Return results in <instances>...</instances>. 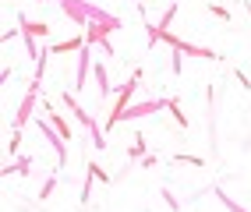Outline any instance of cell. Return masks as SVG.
I'll use <instances>...</instances> for the list:
<instances>
[{"instance_id": "obj_7", "label": "cell", "mask_w": 251, "mask_h": 212, "mask_svg": "<svg viewBox=\"0 0 251 212\" xmlns=\"http://www.w3.org/2000/svg\"><path fill=\"white\" fill-rule=\"evenodd\" d=\"M43 113H46V120H50V124H53L57 131L64 135V141H71V138H75V135H71V127H68V120H64V113H57V110L50 106V103L43 106Z\"/></svg>"}, {"instance_id": "obj_8", "label": "cell", "mask_w": 251, "mask_h": 212, "mask_svg": "<svg viewBox=\"0 0 251 212\" xmlns=\"http://www.w3.org/2000/svg\"><path fill=\"white\" fill-rule=\"evenodd\" d=\"M85 46V36H75V39H64V43H50V53H78Z\"/></svg>"}, {"instance_id": "obj_2", "label": "cell", "mask_w": 251, "mask_h": 212, "mask_svg": "<svg viewBox=\"0 0 251 212\" xmlns=\"http://www.w3.org/2000/svg\"><path fill=\"white\" fill-rule=\"evenodd\" d=\"M159 110H166V99L131 103L124 113H117V117H106V131H113V127H121V124H127V120H142V117H149V113H159Z\"/></svg>"}, {"instance_id": "obj_1", "label": "cell", "mask_w": 251, "mask_h": 212, "mask_svg": "<svg viewBox=\"0 0 251 212\" xmlns=\"http://www.w3.org/2000/svg\"><path fill=\"white\" fill-rule=\"evenodd\" d=\"M60 103L75 113V120H78L81 127H89V135H92V145H96V149H106V135H103V127L96 124L92 113H85V110H81V106L75 103V92H60Z\"/></svg>"}, {"instance_id": "obj_9", "label": "cell", "mask_w": 251, "mask_h": 212, "mask_svg": "<svg viewBox=\"0 0 251 212\" xmlns=\"http://www.w3.org/2000/svg\"><path fill=\"white\" fill-rule=\"evenodd\" d=\"M92 71H96V89H99V99H110V78H106V68L103 64H92Z\"/></svg>"}, {"instance_id": "obj_22", "label": "cell", "mask_w": 251, "mask_h": 212, "mask_svg": "<svg viewBox=\"0 0 251 212\" xmlns=\"http://www.w3.org/2000/svg\"><path fill=\"white\" fill-rule=\"evenodd\" d=\"M152 166H156V156L145 152V156H142V170H152Z\"/></svg>"}, {"instance_id": "obj_10", "label": "cell", "mask_w": 251, "mask_h": 212, "mask_svg": "<svg viewBox=\"0 0 251 212\" xmlns=\"http://www.w3.org/2000/svg\"><path fill=\"white\" fill-rule=\"evenodd\" d=\"M32 163H36L32 156H18L14 163H7V166H4V177H11V173H18V177H25V173L32 170Z\"/></svg>"}, {"instance_id": "obj_5", "label": "cell", "mask_w": 251, "mask_h": 212, "mask_svg": "<svg viewBox=\"0 0 251 212\" xmlns=\"http://www.w3.org/2000/svg\"><path fill=\"white\" fill-rule=\"evenodd\" d=\"M89 68H92V46L85 43L78 50V71H75V92L89 89Z\"/></svg>"}, {"instance_id": "obj_12", "label": "cell", "mask_w": 251, "mask_h": 212, "mask_svg": "<svg viewBox=\"0 0 251 212\" xmlns=\"http://www.w3.org/2000/svg\"><path fill=\"white\" fill-rule=\"evenodd\" d=\"M174 163H188V166H198V170H205V156H195V152H177Z\"/></svg>"}, {"instance_id": "obj_16", "label": "cell", "mask_w": 251, "mask_h": 212, "mask_svg": "<svg viewBox=\"0 0 251 212\" xmlns=\"http://www.w3.org/2000/svg\"><path fill=\"white\" fill-rule=\"evenodd\" d=\"M85 170H89V173H92V177H96V181H103V184H106V181H110V173H106V170H103V166H99V163H85Z\"/></svg>"}, {"instance_id": "obj_14", "label": "cell", "mask_w": 251, "mask_h": 212, "mask_svg": "<svg viewBox=\"0 0 251 212\" xmlns=\"http://www.w3.org/2000/svg\"><path fill=\"white\" fill-rule=\"evenodd\" d=\"M166 110L174 113V120H177L180 127H188V117H184V113H180V103H177V99H166Z\"/></svg>"}, {"instance_id": "obj_18", "label": "cell", "mask_w": 251, "mask_h": 212, "mask_svg": "<svg viewBox=\"0 0 251 212\" xmlns=\"http://www.w3.org/2000/svg\"><path fill=\"white\" fill-rule=\"evenodd\" d=\"M159 194H163V202H166V205H170V209H174V212H177V209H180V202H177V198H174V191H170V188H163V191H159Z\"/></svg>"}, {"instance_id": "obj_13", "label": "cell", "mask_w": 251, "mask_h": 212, "mask_svg": "<svg viewBox=\"0 0 251 212\" xmlns=\"http://www.w3.org/2000/svg\"><path fill=\"white\" fill-rule=\"evenodd\" d=\"M131 141H135V145L127 149V159H142V156H145V138H142V135H135Z\"/></svg>"}, {"instance_id": "obj_21", "label": "cell", "mask_w": 251, "mask_h": 212, "mask_svg": "<svg viewBox=\"0 0 251 212\" xmlns=\"http://www.w3.org/2000/svg\"><path fill=\"white\" fill-rule=\"evenodd\" d=\"M233 78H237V81H241V89H251V81H248V74H244L241 68H233Z\"/></svg>"}, {"instance_id": "obj_15", "label": "cell", "mask_w": 251, "mask_h": 212, "mask_svg": "<svg viewBox=\"0 0 251 212\" xmlns=\"http://www.w3.org/2000/svg\"><path fill=\"white\" fill-rule=\"evenodd\" d=\"M18 149H22V127H14V131H11V141H7V152L18 156Z\"/></svg>"}, {"instance_id": "obj_20", "label": "cell", "mask_w": 251, "mask_h": 212, "mask_svg": "<svg viewBox=\"0 0 251 212\" xmlns=\"http://www.w3.org/2000/svg\"><path fill=\"white\" fill-rule=\"evenodd\" d=\"M180 64H184V57H180V50H174V57H170V68H174V74H180Z\"/></svg>"}, {"instance_id": "obj_11", "label": "cell", "mask_w": 251, "mask_h": 212, "mask_svg": "<svg viewBox=\"0 0 251 212\" xmlns=\"http://www.w3.org/2000/svg\"><path fill=\"white\" fill-rule=\"evenodd\" d=\"M212 194L220 198V205H223V209H230V212H248L244 205H237V202H233V198H230V194H226L223 188H212Z\"/></svg>"}, {"instance_id": "obj_17", "label": "cell", "mask_w": 251, "mask_h": 212, "mask_svg": "<svg viewBox=\"0 0 251 212\" xmlns=\"http://www.w3.org/2000/svg\"><path fill=\"white\" fill-rule=\"evenodd\" d=\"M53 188H57V177H50V181L43 184V191H39V202H46L50 194H53Z\"/></svg>"}, {"instance_id": "obj_23", "label": "cell", "mask_w": 251, "mask_h": 212, "mask_svg": "<svg viewBox=\"0 0 251 212\" xmlns=\"http://www.w3.org/2000/svg\"><path fill=\"white\" fill-rule=\"evenodd\" d=\"M244 11H248V14H251V0H244Z\"/></svg>"}, {"instance_id": "obj_6", "label": "cell", "mask_w": 251, "mask_h": 212, "mask_svg": "<svg viewBox=\"0 0 251 212\" xmlns=\"http://www.w3.org/2000/svg\"><path fill=\"white\" fill-rule=\"evenodd\" d=\"M36 124H39V131L46 135V141L53 145V152H57V159H60V170H64V163H68V145L60 141L64 135H60V131H57V127L50 124V120H36Z\"/></svg>"}, {"instance_id": "obj_3", "label": "cell", "mask_w": 251, "mask_h": 212, "mask_svg": "<svg viewBox=\"0 0 251 212\" xmlns=\"http://www.w3.org/2000/svg\"><path fill=\"white\" fill-rule=\"evenodd\" d=\"M138 81H142V68H135V71H131V78L124 81V85H121V95H117V103L110 106V113H106V117H117V113H124V110L131 106V95H135Z\"/></svg>"}, {"instance_id": "obj_19", "label": "cell", "mask_w": 251, "mask_h": 212, "mask_svg": "<svg viewBox=\"0 0 251 212\" xmlns=\"http://www.w3.org/2000/svg\"><path fill=\"white\" fill-rule=\"evenodd\" d=\"M209 11L216 14V18H223V22H230V11H226V7H220V4H209Z\"/></svg>"}, {"instance_id": "obj_4", "label": "cell", "mask_w": 251, "mask_h": 212, "mask_svg": "<svg viewBox=\"0 0 251 212\" xmlns=\"http://www.w3.org/2000/svg\"><path fill=\"white\" fill-rule=\"evenodd\" d=\"M39 85H43V81H36V78H32V89L25 92V99H22V110L14 113V127H25V124L32 120V110H36V99H39Z\"/></svg>"}]
</instances>
